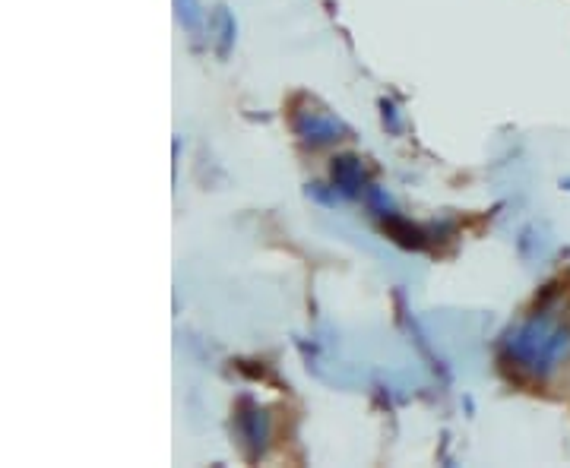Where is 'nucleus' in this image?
Masks as SVG:
<instances>
[{"mask_svg": "<svg viewBox=\"0 0 570 468\" xmlns=\"http://www.w3.org/2000/svg\"><path fill=\"white\" fill-rule=\"evenodd\" d=\"M567 348H570L567 329H561L548 317L529 320L523 329H517V336L510 339L513 358L520 361V367L532 370L536 377H545L548 370H555L558 361L567 355Z\"/></svg>", "mask_w": 570, "mask_h": 468, "instance_id": "f257e3e1", "label": "nucleus"}, {"mask_svg": "<svg viewBox=\"0 0 570 468\" xmlns=\"http://www.w3.org/2000/svg\"><path fill=\"white\" fill-rule=\"evenodd\" d=\"M333 181H336V187H342L346 193H355L361 187V165H358V159H352V155L339 159L333 165Z\"/></svg>", "mask_w": 570, "mask_h": 468, "instance_id": "7ed1b4c3", "label": "nucleus"}, {"mask_svg": "<svg viewBox=\"0 0 570 468\" xmlns=\"http://www.w3.org/2000/svg\"><path fill=\"white\" fill-rule=\"evenodd\" d=\"M298 130L304 133V140L327 143V140H336V133L342 127L333 121V117H327V114H304V124H298Z\"/></svg>", "mask_w": 570, "mask_h": 468, "instance_id": "f03ea898", "label": "nucleus"}]
</instances>
